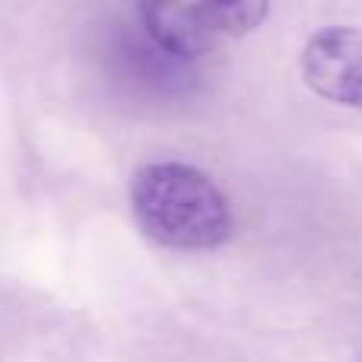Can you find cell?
Wrapping results in <instances>:
<instances>
[{
  "label": "cell",
  "instance_id": "obj_1",
  "mask_svg": "<svg viewBox=\"0 0 362 362\" xmlns=\"http://www.w3.org/2000/svg\"><path fill=\"white\" fill-rule=\"evenodd\" d=\"M134 223L169 251H216L235 232L232 204L204 169L178 159L140 165L127 187Z\"/></svg>",
  "mask_w": 362,
  "mask_h": 362
},
{
  "label": "cell",
  "instance_id": "obj_2",
  "mask_svg": "<svg viewBox=\"0 0 362 362\" xmlns=\"http://www.w3.org/2000/svg\"><path fill=\"white\" fill-rule=\"evenodd\" d=\"M134 10L153 45L185 64H197L261 29L270 0H134Z\"/></svg>",
  "mask_w": 362,
  "mask_h": 362
},
{
  "label": "cell",
  "instance_id": "obj_3",
  "mask_svg": "<svg viewBox=\"0 0 362 362\" xmlns=\"http://www.w3.org/2000/svg\"><path fill=\"white\" fill-rule=\"evenodd\" d=\"M299 76L318 99L362 112V25H321L305 38Z\"/></svg>",
  "mask_w": 362,
  "mask_h": 362
},
{
  "label": "cell",
  "instance_id": "obj_4",
  "mask_svg": "<svg viewBox=\"0 0 362 362\" xmlns=\"http://www.w3.org/2000/svg\"><path fill=\"white\" fill-rule=\"evenodd\" d=\"M127 83L153 95H185L194 83V64L165 54L159 45L144 35L140 25H124L112 48Z\"/></svg>",
  "mask_w": 362,
  "mask_h": 362
}]
</instances>
